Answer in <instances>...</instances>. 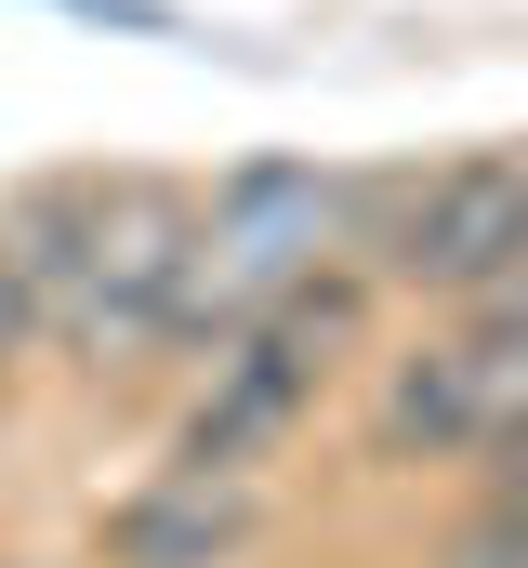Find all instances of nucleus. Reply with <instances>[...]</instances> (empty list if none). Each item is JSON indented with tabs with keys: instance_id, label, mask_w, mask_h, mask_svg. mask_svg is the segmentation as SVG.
<instances>
[{
	"instance_id": "4",
	"label": "nucleus",
	"mask_w": 528,
	"mask_h": 568,
	"mask_svg": "<svg viewBox=\"0 0 528 568\" xmlns=\"http://www.w3.org/2000/svg\"><path fill=\"white\" fill-rule=\"evenodd\" d=\"M528 424V304H476L436 344H409L370 397V463H476Z\"/></svg>"
},
{
	"instance_id": "9",
	"label": "nucleus",
	"mask_w": 528,
	"mask_h": 568,
	"mask_svg": "<svg viewBox=\"0 0 528 568\" xmlns=\"http://www.w3.org/2000/svg\"><path fill=\"white\" fill-rule=\"evenodd\" d=\"M27 357H40V317H27V265H13V239H0V397H13Z\"/></svg>"
},
{
	"instance_id": "5",
	"label": "nucleus",
	"mask_w": 528,
	"mask_h": 568,
	"mask_svg": "<svg viewBox=\"0 0 528 568\" xmlns=\"http://www.w3.org/2000/svg\"><path fill=\"white\" fill-rule=\"evenodd\" d=\"M516 239H528V145H463V159H436V172L409 185L370 291H423V304L463 317L476 291L516 265Z\"/></svg>"
},
{
	"instance_id": "7",
	"label": "nucleus",
	"mask_w": 528,
	"mask_h": 568,
	"mask_svg": "<svg viewBox=\"0 0 528 568\" xmlns=\"http://www.w3.org/2000/svg\"><path fill=\"white\" fill-rule=\"evenodd\" d=\"M53 13H80V27H132V40H212V27L172 13V0H53Z\"/></svg>"
},
{
	"instance_id": "2",
	"label": "nucleus",
	"mask_w": 528,
	"mask_h": 568,
	"mask_svg": "<svg viewBox=\"0 0 528 568\" xmlns=\"http://www.w3.org/2000/svg\"><path fill=\"white\" fill-rule=\"evenodd\" d=\"M317 265H344V172L331 159H238L185 212V265H172V304H159V344L212 357L238 317H264Z\"/></svg>"
},
{
	"instance_id": "3",
	"label": "nucleus",
	"mask_w": 528,
	"mask_h": 568,
	"mask_svg": "<svg viewBox=\"0 0 528 568\" xmlns=\"http://www.w3.org/2000/svg\"><path fill=\"white\" fill-rule=\"evenodd\" d=\"M370 304L384 291L357 278V265H317L304 291H277L264 317H238L225 344H212V397L185 410L172 436V463H199V476H252L277 436L317 410V384L357 357V331H370Z\"/></svg>"
},
{
	"instance_id": "6",
	"label": "nucleus",
	"mask_w": 528,
	"mask_h": 568,
	"mask_svg": "<svg viewBox=\"0 0 528 568\" xmlns=\"http://www.w3.org/2000/svg\"><path fill=\"white\" fill-rule=\"evenodd\" d=\"M252 529H264L252 476H199V463H172L159 489H132L120 516L93 529V556H106V568H225Z\"/></svg>"
},
{
	"instance_id": "1",
	"label": "nucleus",
	"mask_w": 528,
	"mask_h": 568,
	"mask_svg": "<svg viewBox=\"0 0 528 568\" xmlns=\"http://www.w3.org/2000/svg\"><path fill=\"white\" fill-rule=\"evenodd\" d=\"M185 212H199V185H172L145 159H120V172H27L0 199V239L27 265L40 344L80 357V371L145 357L159 304H172V265H185Z\"/></svg>"
},
{
	"instance_id": "8",
	"label": "nucleus",
	"mask_w": 528,
	"mask_h": 568,
	"mask_svg": "<svg viewBox=\"0 0 528 568\" xmlns=\"http://www.w3.org/2000/svg\"><path fill=\"white\" fill-rule=\"evenodd\" d=\"M476 476H489V503H476V516L528 529V424H516V436H489V449H476Z\"/></svg>"
},
{
	"instance_id": "10",
	"label": "nucleus",
	"mask_w": 528,
	"mask_h": 568,
	"mask_svg": "<svg viewBox=\"0 0 528 568\" xmlns=\"http://www.w3.org/2000/svg\"><path fill=\"white\" fill-rule=\"evenodd\" d=\"M436 568H528V529H502V516H476V529H463V542H449Z\"/></svg>"
}]
</instances>
